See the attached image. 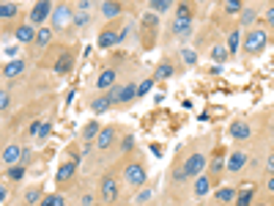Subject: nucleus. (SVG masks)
Wrapping results in <instances>:
<instances>
[{
    "instance_id": "1",
    "label": "nucleus",
    "mask_w": 274,
    "mask_h": 206,
    "mask_svg": "<svg viewBox=\"0 0 274 206\" xmlns=\"http://www.w3.org/2000/svg\"><path fill=\"white\" fill-rule=\"evenodd\" d=\"M266 47H269V33H266L263 28H253V31H247L244 44H241L244 53H247V55H261Z\"/></svg>"
},
{
    "instance_id": "2",
    "label": "nucleus",
    "mask_w": 274,
    "mask_h": 206,
    "mask_svg": "<svg viewBox=\"0 0 274 206\" xmlns=\"http://www.w3.org/2000/svg\"><path fill=\"white\" fill-rule=\"evenodd\" d=\"M74 17H77V11L71 9V6L66 3H58L53 14H49V22H53V31H69L74 25Z\"/></svg>"
},
{
    "instance_id": "3",
    "label": "nucleus",
    "mask_w": 274,
    "mask_h": 206,
    "mask_svg": "<svg viewBox=\"0 0 274 206\" xmlns=\"http://www.w3.org/2000/svg\"><path fill=\"white\" fill-rule=\"evenodd\" d=\"M203 168H206V154H201V151L189 154L187 163H184V168H181L179 173H176V181H187L189 176H201V173H203Z\"/></svg>"
},
{
    "instance_id": "4",
    "label": "nucleus",
    "mask_w": 274,
    "mask_h": 206,
    "mask_svg": "<svg viewBox=\"0 0 274 206\" xmlns=\"http://www.w3.org/2000/svg\"><path fill=\"white\" fill-rule=\"evenodd\" d=\"M118 195H121V187H118L115 176H105V179H102V187H99V198H102V203L113 206V203L118 201Z\"/></svg>"
},
{
    "instance_id": "5",
    "label": "nucleus",
    "mask_w": 274,
    "mask_h": 206,
    "mask_svg": "<svg viewBox=\"0 0 274 206\" xmlns=\"http://www.w3.org/2000/svg\"><path fill=\"white\" fill-rule=\"evenodd\" d=\"M123 179H127V185L129 187H145V179H148V173H145V168L140 165V163H129L127 168H123Z\"/></svg>"
},
{
    "instance_id": "6",
    "label": "nucleus",
    "mask_w": 274,
    "mask_h": 206,
    "mask_svg": "<svg viewBox=\"0 0 274 206\" xmlns=\"http://www.w3.org/2000/svg\"><path fill=\"white\" fill-rule=\"evenodd\" d=\"M110 102L113 105H127V102H132L137 97V85H123V88H113V91L107 94Z\"/></svg>"
},
{
    "instance_id": "7",
    "label": "nucleus",
    "mask_w": 274,
    "mask_h": 206,
    "mask_svg": "<svg viewBox=\"0 0 274 206\" xmlns=\"http://www.w3.org/2000/svg\"><path fill=\"white\" fill-rule=\"evenodd\" d=\"M49 14H53L49 3H47V0H41V3H36V9L31 11V19H28V22H31V25L36 28V25H41L44 19H49Z\"/></svg>"
},
{
    "instance_id": "8",
    "label": "nucleus",
    "mask_w": 274,
    "mask_h": 206,
    "mask_svg": "<svg viewBox=\"0 0 274 206\" xmlns=\"http://www.w3.org/2000/svg\"><path fill=\"white\" fill-rule=\"evenodd\" d=\"M228 132H231V138H233V141H247V138H250V132H253V129H250V124L244 121V119H236V121L231 124V129H228Z\"/></svg>"
},
{
    "instance_id": "9",
    "label": "nucleus",
    "mask_w": 274,
    "mask_h": 206,
    "mask_svg": "<svg viewBox=\"0 0 274 206\" xmlns=\"http://www.w3.org/2000/svg\"><path fill=\"white\" fill-rule=\"evenodd\" d=\"M0 157H3V163H6V165H11V168H14L22 157H25V151H22L17 143H11V146H6V149H3V154H0Z\"/></svg>"
},
{
    "instance_id": "10",
    "label": "nucleus",
    "mask_w": 274,
    "mask_h": 206,
    "mask_svg": "<svg viewBox=\"0 0 274 206\" xmlns=\"http://www.w3.org/2000/svg\"><path fill=\"white\" fill-rule=\"evenodd\" d=\"M244 165H247V154H244V151H231V154H228L225 168H228L231 173H239Z\"/></svg>"
},
{
    "instance_id": "11",
    "label": "nucleus",
    "mask_w": 274,
    "mask_h": 206,
    "mask_svg": "<svg viewBox=\"0 0 274 206\" xmlns=\"http://www.w3.org/2000/svg\"><path fill=\"white\" fill-rule=\"evenodd\" d=\"M14 36H17L19 44H31V41H36V28L31 25V22H25V25H17Z\"/></svg>"
},
{
    "instance_id": "12",
    "label": "nucleus",
    "mask_w": 274,
    "mask_h": 206,
    "mask_svg": "<svg viewBox=\"0 0 274 206\" xmlns=\"http://www.w3.org/2000/svg\"><path fill=\"white\" fill-rule=\"evenodd\" d=\"M113 143H115V127H102L99 138H96V146H99L102 151H107Z\"/></svg>"
},
{
    "instance_id": "13",
    "label": "nucleus",
    "mask_w": 274,
    "mask_h": 206,
    "mask_svg": "<svg viewBox=\"0 0 274 206\" xmlns=\"http://www.w3.org/2000/svg\"><path fill=\"white\" fill-rule=\"evenodd\" d=\"M77 163L80 159H71V163H63L61 168H58V173H55V179L58 181H69L74 173H77Z\"/></svg>"
},
{
    "instance_id": "14",
    "label": "nucleus",
    "mask_w": 274,
    "mask_h": 206,
    "mask_svg": "<svg viewBox=\"0 0 274 206\" xmlns=\"http://www.w3.org/2000/svg\"><path fill=\"white\" fill-rule=\"evenodd\" d=\"M113 83H115V69H105L96 80V91H107V88H113Z\"/></svg>"
},
{
    "instance_id": "15",
    "label": "nucleus",
    "mask_w": 274,
    "mask_h": 206,
    "mask_svg": "<svg viewBox=\"0 0 274 206\" xmlns=\"http://www.w3.org/2000/svg\"><path fill=\"white\" fill-rule=\"evenodd\" d=\"M53 36H55V31L49 25H41L39 31H36V47H47L49 41H53Z\"/></svg>"
},
{
    "instance_id": "16",
    "label": "nucleus",
    "mask_w": 274,
    "mask_h": 206,
    "mask_svg": "<svg viewBox=\"0 0 274 206\" xmlns=\"http://www.w3.org/2000/svg\"><path fill=\"white\" fill-rule=\"evenodd\" d=\"M253 201H255V187H244L241 193H236V206H253Z\"/></svg>"
},
{
    "instance_id": "17",
    "label": "nucleus",
    "mask_w": 274,
    "mask_h": 206,
    "mask_svg": "<svg viewBox=\"0 0 274 206\" xmlns=\"http://www.w3.org/2000/svg\"><path fill=\"white\" fill-rule=\"evenodd\" d=\"M214 201H217V203H231V201H236V190L233 187H219L217 193H214Z\"/></svg>"
},
{
    "instance_id": "18",
    "label": "nucleus",
    "mask_w": 274,
    "mask_h": 206,
    "mask_svg": "<svg viewBox=\"0 0 274 206\" xmlns=\"http://www.w3.org/2000/svg\"><path fill=\"white\" fill-rule=\"evenodd\" d=\"M115 44H121V39H118V33L113 31V28L99 36V47H105V50H107V47H115Z\"/></svg>"
},
{
    "instance_id": "19",
    "label": "nucleus",
    "mask_w": 274,
    "mask_h": 206,
    "mask_svg": "<svg viewBox=\"0 0 274 206\" xmlns=\"http://www.w3.org/2000/svg\"><path fill=\"white\" fill-rule=\"evenodd\" d=\"M209 193H211V176H201V179L195 181V195L203 198V195H209Z\"/></svg>"
},
{
    "instance_id": "20",
    "label": "nucleus",
    "mask_w": 274,
    "mask_h": 206,
    "mask_svg": "<svg viewBox=\"0 0 274 206\" xmlns=\"http://www.w3.org/2000/svg\"><path fill=\"white\" fill-rule=\"evenodd\" d=\"M170 9H173L170 0H148V11H151V14H165Z\"/></svg>"
},
{
    "instance_id": "21",
    "label": "nucleus",
    "mask_w": 274,
    "mask_h": 206,
    "mask_svg": "<svg viewBox=\"0 0 274 206\" xmlns=\"http://www.w3.org/2000/svg\"><path fill=\"white\" fill-rule=\"evenodd\" d=\"M121 11H123V6H121V3H102V14H105L107 19L121 17Z\"/></svg>"
},
{
    "instance_id": "22",
    "label": "nucleus",
    "mask_w": 274,
    "mask_h": 206,
    "mask_svg": "<svg viewBox=\"0 0 274 206\" xmlns=\"http://www.w3.org/2000/svg\"><path fill=\"white\" fill-rule=\"evenodd\" d=\"M22 72H25V61H11V63H6L3 75L6 77H19Z\"/></svg>"
},
{
    "instance_id": "23",
    "label": "nucleus",
    "mask_w": 274,
    "mask_h": 206,
    "mask_svg": "<svg viewBox=\"0 0 274 206\" xmlns=\"http://www.w3.org/2000/svg\"><path fill=\"white\" fill-rule=\"evenodd\" d=\"M71 61H74V58H71V53H63V55L55 61V72H58V75H66V72L71 69Z\"/></svg>"
},
{
    "instance_id": "24",
    "label": "nucleus",
    "mask_w": 274,
    "mask_h": 206,
    "mask_svg": "<svg viewBox=\"0 0 274 206\" xmlns=\"http://www.w3.org/2000/svg\"><path fill=\"white\" fill-rule=\"evenodd\" d=\"M176 75V69H173V63H159L157 66V72H154V80H167V77H173Z\"/></svg>"
},
{
    "instance_id": "25",
    "label": "nucleus",
    "mask_w": 274,
    "mask_h": 206,
    "mask_svg": "<svg viewBox=\"0 0 274 206\" xmlns=\"http://www.w3.org/2000/svg\"><path fill=\"white\" fill-rule=\"evenodd\" d=\"M99 132H102V127H99V121H88L85 127H83V138L88 143L93 141V138H99Z\"/></svg>"
},
{
    "instance_id": "26",
    "label": "nucleus",
    "mask_w": 274,
    "mask_h": 206,
    "mask_svg": "<svg viewBox=\"0 0 274 206\" xmlns=\"http://www.w3.org/2000/svg\"><path fill=\"white\" fill-rule=\"evenodd\" d=\"M19 14L17 3H0V19H14Z\"/></svg>"
},
{
    "instance_id": "27",
    "label": "nucleus",
    "mask_w": 274,
    "mask_h": 206,
    "mask_svg": "<svg viewBox=\"0 0 274 206\" xmlns=\"http://www.w3.org/2000/svg\"><path fill=\"white\" fill-rule=\"evenodd\" d=\"M110 105H113V102H110V97H107V94H102V97H96V99L91 102V110H93V113H105Z\"/></svg>"
},
{
    "instance_id": "28",
    "label": "nucleus",
    "mask_w": 274,
    "mask_h": 206,
    "mask_svg": "<svg viewBox=\"0 0 274 206\" xmlns=\"http://www.w3.org/2000/svg\"><path fill=\"white\" fill-rule=\"evenodd\" d=\"M239 44H241V33L239 31H231V36H228V55L239 53Z\"/></svg>"
},
{
    "instance_id": "29",
    "label": "nucleus",
    "mask_w": 274,
    "mask_h": 206,
    "mask_svg": "<svg viewBox=\"0 0 274 206\" xmlns=\"http://www.w3.org/2000/svg\"><path fill=\"white\" fill-rule=\"evenodd\" d=\"M211 58H214L217 63L228 61V47H225V44H214V47H211Z\"/></svg>"
},
{
    "instance_id": "30",
    "label": "nucleus",
    "mask_w": 274,
    "mask_h": 206,
    "mask_svg": "<svg viewBox=\"0 0 274 206\" xmlns=\"http://www.w3.org/2000/svg\"><path fill=\"white\" fill-rule=\"evenodd\" d=\"M192 19V9L187 3H181L179 9H176V22H189Z\"/></svg>"
},
{
    "instance_id": "31",
    "label": "nucleus",
    "mask_w": 274,
    "mask_h": 206,
    "mask_svg": "<svg viewBox=\"0 0 274 206\" xmlns=\"http://www.w3.org/2000/svg\"><path fill=\"white\" fill-rule=\"evenodd\" d=\"M222 171H225V157H222V154H219V157H217V159H214V163H211V181L217 179V176H219Z\"/></svg>"
},
{
    "instance_id": "32",
    "label": "nucleus",
    "mask_w": 274,
    "mask_h": 206,
    "mask_svg": "<svg viewBox=\"0 0 274 206\" xmlns=\"http://www.w3.org/2000/svg\"><path fill=\"white\" fill-rule=\"evenodd\" d=\"M241 11H244L241 0H225V14H241Z\"/></svg>"
},
{
    "instance_id": "33",
    "label": "nucleus",
    "mask_w": 274,
    "mask_h": 206,
    "mask_svg": "<svg viewBox=\"0 0 274 206\" xmlns=\"http://www.w3.org/2000/svg\"><path fill=\"white\" fill-rule=\"evenodd\" d=\"M39 198H41V190H39V187H31V190L25 193V203L33 206V203H39Z\"/></svg>"
},
{
    "instance_id": "34",
    "label": "nucleus",
    "mask_w": 274,
    "mask_h": 206,
    "mask_svg": "<svg viewBox=\"0 0 274 206\" xmlns=\"http://www.w3.org/2000/svg\"><path fill=\"white\" fill-rule=\"evenodd\" d=\"M189 31H192L189 22H173V33H176V36H187Z\"/></svg>"
},
{
    "instance_id": "35",
    "label": "nucleus",
    "mask_w": 274,
    "mask_h": 206,
    "mask_svg": "<svg viewBox=\"0 0 274 206\" xmlns=\"http://www.w3.org/2000/svg\"><path fill=\"white\" fill-rule=\"evenodd\" d=\"M6 176H9L11 181H19L22 176H25V168H22V165H14V168H9V173H6Z\"/></svg>"
},
{
    "instance_id": "36",
    "label": "nucleus",
    "mask_w": 274,
    "mask_h": 206,
    "mask_svg": "<svg viewBox=\"0 0 274 206\" xmlns=\"http://www.w3.org/2000/svg\"><path fill=\"white\" fill-rule=\"evenodd\" d=\"M151 190H148V187H143V190H140V193H137V198H135V201H137V206H145L148 201H151Z\"/></svg>"
},
{
    "instance_id": "37",
    "label": "nucleus",
    "mask_w": 274,
    "mask_h": 206,
    "mask_svg": "<svg viewBox=\"0 0 274 206\" xmlns=\"http://www.w3.org/2000/svg\"><path fill=\"white\" fill-rule=\"evenodd\" d=\"M9 105H11V94L6 91V88H0V113H3Z\"/></svg>"
},
{
    "instance_id": "38",
    "label": "nucleus",
    "mask_w": 274,
    "mask_h": 206,
    "mask_svg": "<svg viewBox=\"0 0 274 206\" xmlns=\"http://www.w3.org/2000/svg\"><path fill=\"white\" fill-rule=\"evenodd\" d=\"M74 25H77V28H88V25H91V14H77V17H74Z\"/></svg>"
},
{
    "instance_id": "39",
    "label": "nucleus",
    "mask_w": 274,
    "mask_h": 206,
    "mask_svg": "<svg viewBox=\"0 0 274 206\" xmlns=\"http://www.w3.org/2000/svg\"><path fill=\"white\" fill-rule=\"evenodd\" d=\"M151 88H154V80H143V83L137 85V97H145V94L151 91Z\"/></svg>"
},
{
    "instance_id": "40",
    "label": "nucleus",
    "mask_w": 274,
    "mask_h": 206,
    "mask_svg": "<svg viewBox=\"0 0 274 206\" xmlns=\"http://www.w3.org/2000/svg\"><path fill=\"white\" fill-rule=\"evenodd\" d=\"M241 22H244V25H253V22H255V9H244L241 11Z\"/></svg>"
},
{
    "instance_id": "41",
    "label": "nucleus",
    "mask_w": 274,
    "mask_h": 206,
    "mask_svg": "<svg viewBox=\"0 0 274 206\" xmlns=\"http://www.w3.org/2000/svg\"><path fill=\"white\" fill-rule=\"evenodd\" d=\"M49 132H53V124H41V127H39V138H41V141H47Z\"/></svg>"
},
{
    "instance_id": "42",
    "label": "nucleus",
    "mask_w": 274,
    "mask_h": 206,
    "mask_svg": "<svg viewBox=\"0 0 274 206\" xmlns=\"http://www.w3.org/2000/svg\"><path fill=\"white\" fill-rule=\"evenodd\" d=\"M181 58H184V61H187L189 66H192V63H195V61H197V55H195V53H192V50H181Z\"/></svg>"
},
{
    "instance_id": "43",
    "label": "nucleus",
    "mask_w": 274,
    "mask_h": 206,
    "mask_svg": "<svg viewBox=\"0 0 274 206\" xmlns=\"http://www.w3.org/2000/svg\"><path fill=\"white\" fill-rule=\"evenodd\" d=\"M6 198H9V187H6V185H0V206L6 203Z\"/></svg>"
},
{
    "instance_id": "44",
    "label": "nucleus",
    "mask_w": 274,
    "mask_h": 206,
    "mask_svg": "<svg viewBox=\"0 0 274 206\" xmlns=\"http://www.w3.org/2000/svg\"><path fill=\"white\" fill-rule=\"evenodd\" d=\"M266 171L274 176V154H269V159H266Z\"/></svg>"
},
{
    "instance_id": "45",
    "label": "nucleus",
    "mask_w": 274,
    "mask_h": 206,
    "mask_svg": "<svg viewBox=\"0 0 274 206\" xmlns=\"http://www.w3.org/2000/svg\"><path fill=\"white\" fill-rule=\"evenodd\" d=\"M49 201H53V206H66L61 195H49Z\"/></svg>"
},
{
    "instance_id": "46",
    "label": "nucleus",
    "mask_w": 274,
    "mask_h": 206,
    "mask_svg": "<svg viewBox=\"0 0 274 206\" xmlns=\"http://www.w3.org/2000/svg\"><path fill=\"white\" fill-rule=\"evenodd\" d=\"M266 22H269V25L274 28V6H271V9H269V11H266Z\"/></svg>"
},
{
    "instance_id": "47",
    "label": "nucleus",
    "mask_w": 274,
    "mask_h": 206,
    "mask_svg": "<svg viewBox=\"0 0 274 206\" xmlns=\"http://www.w3.org/2000/svg\"><path fill=\"white\" fill-rule=\"evenodd\" d=\"M39 127H41V121H33L31 124V135H39Z\"/></svg>"
},
{
    "instance_id": "48",
    "label": "nucleus",
    "mask_w": 274,
    "mask_h": 206,
    "mask_svg": "<svg viewBox=\"0 0 274 206\" xmlns=\"http://www.w3.org/2000/svg\"><path fill=\"white\" fill-rule=\"evenodd\" d=\"M83 206H93V195H85L83 198Z\"/></svg>"
},
{
    "instance_id": "49",
    "label": "nucleus",
    "mask_w": 274,
    "mask_h": 206,
    "mask_svg": "<svg viewBox=\"0 0 274 206\" xmlns=\"http://www.w3.org/2000/svg\"><path fill=\"white\" fill-rule=\"evenodd\" d=\"M266 187H269V193H274V176H271V179H266Z\"/></svg>"
},
{
    "instance_id": "50",
    "label": "nucleus",
    "mask_w": 274,
    "mask_h": 206,
    "mask_svg": "<svg viewBox=\"0 0 274 206\" xmlns=\"http://www.w3.org/2000/svg\"><path fill=\"white\" fill-rule=\"evenodd\" d=\"M41 206H53V201H49V195H47V198H41Z\"/></svg>"
},
{
    "instance_id": "51",
    "label": "nucleus",
    "mask_w": 274,
    "mask_h": 206,
    "mask_svg": "<svg viewBox=\"0 0 274 206\" xmlns=\"http://www.w3.org/2000/svg\"><path fill=\"white\" fill-rule=\"evenodd\" d=\"M255 206H274V203H269V201H263V203H255Z\"/></svg>"
},
{
    "instance_id": "52",
    "label": "nucleus",
    "mask_w": 274,
    "mask_h": 206,
    "mask_svg": "<svg viewBox=\"0 0 274 206\" xmlns=\"http://www.w3.org/2000/svg\"><path fill=\"white\" fill-rule=\"evenodd\" d=\"M145 206H148V203H145Z\"/></svg>"
}]
</instances>
